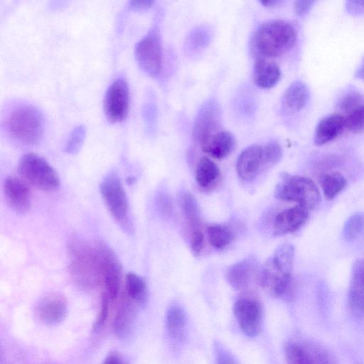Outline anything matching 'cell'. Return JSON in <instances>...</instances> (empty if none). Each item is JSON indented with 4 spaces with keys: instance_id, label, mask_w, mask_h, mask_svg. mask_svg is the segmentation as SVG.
<instances>
[{
    "instance_id": "obj_16",
    "label": "cell",
    "mask_w": 364,
    "mask_h": 364,
    "mask_svg": "<svg viewBox=\"0 0 364 364\" xmlns=\"http://www.w3.org/2000/svg\"><path fill=\"white\" fill-rule=\"evenodd\" d=\"M309 218V210L296 205L278 213L273 220L274 235L280 236L299 230Z\"/></svg>"
},
{
    "instance_id": "obj_24",
    "label": "cell",
    "mask_w": 364,
    "mask_h": 364,
    "mask_svg": "<svg viewBox=\"0 0 364 364\" xmlns=\"http://www.w3.org/2000/svg\"><path fill=\"white\" fill-rule=\"evenodd\" d=\"M281 70L273 61L268 59H257L253 69V80L259 87L269 89L275 86L280 80Z\"/></svg>"
},
{
    "instance_id": "obj_43",
    "label": "cell",
    "mask_w": 364,
    "mask_h": 364,
    "mask_svg": "<svg viewBox=\"0 0 364 364\" xmlns=\"http://www.w3.org/2000/svg\"><path fill=\"white\" fill-rule=\"evenodd\" d=\"M154 3L153 1H132L130 6L136 10H144L150 8Z\"/></svg>"
},
{
    "instance_id": "obj_39",
    "label": "cell",
    "mask_w": 364,
    "mask_h": 364,
    "mask_svg": "<svg viewBox=\"0 0 364 364\" xmlns=\"http://www.w3.org/2000/svg\"><path fill=\"white\" fill-rule=\"evenodd\" d=\"M215 354L217 364H238L231 353L219 346L215 348Z\"/></svg>"
},
{
    "instance_id": "obj_30",
    "label": "cell",
    "mask_w": 364,
    "mask_h": 364,
    "mask_svg": "<svg viewBox=\"0 0 364 364\" xmlns=\"http://www.w3.org/2000/svg\"><path fill=\"white\" fill-rule=\"evenodd\" d=\"M342 236L348 242H354L364 237V213H356L344 224Z\"/></svg>"
},
{
    "instance_id": "obj_29",
    "label": "cell",
    "mask_w": 364,
    "mask_h": 364,
    "mask_svg": "<svg viewBox=\"0 0 364 364\" xmlns=\"http://www.w3.org/2000/svg\"><path fill=\"white\" fill-rule=\"evenodd\" d=\"M321 183L325 197L331 200L346 188L347 181L341 173L336 171L323 175Z\"/></svg>"
},
{
    "instance_id": "obj_42",
    "label": "cell",
    "mask_w": 364,
    "mask_h": 364,
    "mask_svg": "<svg viewBox=\"0 0 364 364\" xmlns=\"http://www.w3.org/2000/svg\"><path fill=\"white\" fill-rule=\"evenodd\" d=\"M102 364H126L121 354L117 352L110 353L105 358Z\"/></svg>"
},
{
    "instance_id": "obj_3",
    "label": "cell",
    "mask_w": 364,
    "mask_h": 364,
    "mask_svg": "<svg viewBox=\"0 0 364 364\" xmlns=\"http://www.w3.org/2000/svg\"><path fill=\"white\" fill-rule=\"evenodd\" d=\"M297 31L291 23L274 20L264 23L254 33L251 51L257 59H271L283 55L294 46Z\"/></svg>"
},
{
    "instance_id": "obj_31",
    "label": "cell",
    "mask_w": 364,
    "mask_h": 364,
    "mask_svg": "<svg viewBox=\"0 0 364 364\" xmlns=\"http://www.w3.org/2000/svg\"><path fill=\"white\" fill-rule=\"evenodd\" d=\"M207 233L210 245L218 250L228 246L234 239L233 232L223 225H212L207 228Z\"/></svg>"
},
{
    "instance_id": "obj_26",
    "label": "cell",
    "mask_w": 364,
    "mask_h": 364,
    "mask_svg": "<svg viewBox=\"0 0 364 364\" xmlns=\"http://www.w3.org/2000/svg\"><path fill=\"white\" fill-rule=\"evenodd\" d=\"M179 204L189 235L202 231L200 212L194 196L189 193H183L180 198Z\"/></svg>"
},
{
    "instance_id": "obj_40",
    "label": "cell",
    "mask_w": 364,
    "mask_h": 364,
    "mask_svg": "<svg viewBox=\"0 0 364 364\" xmlns=\"http://www.w3.org/2000/svg\"><path fill=\"white\" fill-rule=\"evenodd\" d=\"M346 9L351 15L363 14L364 13V1H348L346 2Z\"/></svg>"
},
{
    "instance_id": "obj_11",
    "label": "cell",
    "mask_w": 364,
    "mask_h": 364,
    "mask_svg": "<svg viewBox=\"0 0 364 364\" xmlns=\"http://www.w3.org/2000/svg\"><path fill=\"white\" fill-rule=\"evenodd\" d=\"M129 105V92L127 82L124 78H117L106 92L104 100L105 114L110 122H121L127 115Z\"/></svg>"
},
{
    "instance_id": "obj_25",
    "label": "cell",
    "mask_w": 364,
    "mask_h": 364,
    "mask_svg": "<svg viewBox=\"0 0 364 364\" xmlns=\"http://www.w3.org/2000/svg\"><path fill=\"white\" fill-rule=\"evenodd\" d=\"M220 176V168L213 161L207 156L200 159L196 166V181L200 188L205 190L213 188Z\"/></svg>"
},
{
    "instance_id": "obj_18",
    "label": "cell",
    "mask_w": 364,
    "mask_h": 364,
    "mask_svg": "<svg viewBox=\"0 0 364 364\" xmlns=\"http://www.w3.org/2000/svg\"><path fill=\"white\" fill-rule=\"evenodd\" d=\"M348 303L350 312L355 316L364 315V259H357L353 264Z\"/></svg>"
},
{
    "instance_id": "obj_33",
    "label": "cell",
    "mask_w": 364,
    "mask_h": 364,
    "mask_svg": "<svg viewBox=\"0 0 364 364\" xmlns=\"http://www.w3.org/2000/svg\"><path fill=\"white\" fill-rule=\"evenodd\" d=\"M363 103V97L360 92L356 90H349L341 97L338 102V107L341 111L348 114Z\"/></svg>"
},
{
    "instance_id": "obj_35",
    "label": "cell",
    "mask_w": 364,
    "mask_h": 364,
    "mask_svg": "<svg viewBox=\"0 0 364 364\" xmlns=\"http://www.w3.org/2000/svg\"><path fill=\"white\" fill-rule=\"evenodd\" d=\"M210 41L209 32L203 27L195 29L188 40V47L193 50L203 49Z\"/></svg>"
},
{
    "instance_id": "obj_37",
    "label": "cell",
    "mask_w": 364,
    "mask_h": 364,
    "mask_svg": "<svg viewBox=\"0 0 364 364\" xmlns=\"http://www.w3.org/2000/svg\"><path fill=\"white\" fill-rule=\"evenodd\" d=\"M264 152L268 168L277 164L282 156V147L277 142H269L264 145Z\"/></svg>"
},
{
    "instance_id": "obj_38",
    "label": "cell",
    "mask_w": 364,
    "mask_h": 364,
    "mask_svg": "<svg viewBox=\"0 0 364 364\" xmlns=\"http://www.w3.org/2000/svg\"><path fill=\"white\" fill-rule=\"evenodd\" d=\"M156 205L160 213L164 217H168L173 210L172 201L168 196L159 193L156 197Z\"/></svg>"
},
{
    "instance_id": "obj_27",
    "label": "cell",
    "mask_w": 364,
    "mask_h": 364,
    "mask_svg": "<svg viewBox=\"0 0 364 364\" xmlns=\"http://www.w3.org/2000/svg\"><path fill=\"white\" fill-rule=\"evenodd\" d=\"M186 325V317L183 309L178 306H171L166 316V327L169 337L177 341L182 340Z\"/></svg>"
},
{
    "instance_id": "obj_41",
    "label": "cell",
    "mask_w": 364,
    "mask_h": 364,
    "mask_svg": "<svg viewBox=\"0 0 364 364\" xmlns=\"http://www.w3.org/2000/svg\"><path fill=\"white\" fill-rule=\"evenodd\" d=\"M313 1H296L294 3V10L298 16L306 15L314 5Z\"/></svg>"
},
{
    "instance_id": "obj_19",
    "label": "cell",
    "mask_w": 364,
    "mask_h": 364,
    "mask_svg": "<svg viewBox=\"0 0 364 364\" xmlns=\"http://www.w3.org/2000/svg\"><path fill=\"white\" fill-rule=\"evenodd\" d=\"M260 269L253 258L243 259L228 267L226 279L237 290L247 289L253 280L257 282Z\"/></svg>"
},
{
    "instance_id": "obj_22",
    "label": "cell",
    "mask_w": 364,
    "mask_h": 364,
    "mask_svg": "<svg viewBox=\"0 0 364 364\" xmlns=\"http://www.w3.org/2000/svg\"><path fill=\"white\" fill-rule=\"evenodd\" d=\"M199 145L210 156L223 159L234 149L235 139L230 132L222 129L203 140Z\"/></svg>"
},
{
    "instance_id": "obj_8",
    "label": "cell",
    "mask_w": 364,
    "mask_h": 364,
    "mask_svg": "<svg viewBox=\"0 0 364 364\" xmlns=\"http://www.w3.org/2000/svg\"><path fill=\"white\" fill-rule=\"evenodd\" d=\"M100 272V286L102 292L105 294L111 302L119 296L122 267L113 250L104 242L96 241Z\"/></svg>"
},
{
    "instance_id": "obj_17",
    "label": "cell",
    "mask_w": 364,
    "mask_h": 364,
    "mask_svg": "<svg viewBox=\"0 0 364 364\" xmlns=\"http://www.w3.org/2000/svg\"><path fill=\"white\" fill-rule=\"evenodd\" d=\"M4 193L9 206L18 214H25L31 208V192L25 181L16 177L7 178Z\"/></svg>"
},
{
    "instance_id": "obj_28",
    "label": "cell",
    "mask_w": 364,
    "mask_h": 364,
    "mask_svg": "<svg viewBox=\"0 0 364 364\" xmlns=\"http://www.w3.org/2000/svg\"><path fill=\"white\" fill-rule=\"evenodd\" d=\"M125 294L139 306L144 305L147 300V287L140 276L129 272L125 277Z\"/></svg>"
},
{
    "instance_id": "obj_10",
    "label": "cell",
    "mask_w": 364,
    "mask_h": 364,
    "mask_svg": "<svg viewBox=\"0 0 364 364\" xmlns=\"http://www.w3.org/2000/svg\"><path fill=\"white\" fill-rule=\"evenodd\" d=\"M134 54L138 65L144 73L153 77L161 74L162 48L156 28H152L136 43Z\"/></svg>"
},
{
    "instance_id": "obj_2",
    "label": "cell",
    "mask_w": 364,
    "mask_h": 364,
    "mask_svg": "<svg viewBox=\"0 0 364 364\" xmlns=\"http://www.w3.org/2000/svg\"><path fill=\"white\" fill-rule=\"evenodd\" d=\"M294 257V248L291 244L279 246L260 269L257 284L274 297L290 298L293 294Z\"/></svg>"
},
{
    "instance_id": "obj_14",
    "label": "cell",
    "mask_w": 364,
    "mask_h": 364,
    "mask_svg": "<svg viewBox=\"0 0 364 364\" xmlns=\"http://www.w3.org/2000/svg\"><path fill=\"white\" fill-rule=\"evenodd\" d=\"M268 168L264 152V146L252 145L245 149L239 155L236 171L240 179L250 181L260 172Z\"/></svg>"
},
{
    "instance_id": "obj_32",
    "label": "cell",
    "mask_w": 364,
    "mask_h": 364,
    "mask_svg": "<svg viewBox=\"0 0 364 364\" xmlns=\"http://www.w3.org/2000/svg\"><path fill=\"white\" fill-rule=\"evenodd\" d=\"M86 129L83 125L75 127L70 132L65 146L67 153L74 154L79 151L83 144Z\"/></svg>"
},
{
    "instance_id": "obj_15",
    "label": "cell",
    "mask_w": 364,
    "mask_h": 364,
    "mask_svg": "<svg viewBox=\"0 0 364 364\" xmlns=\"http://www.w3.org/2000/svg\"><path fill=\"white\" fill-rule=\"evenodd\" d=\"M65 299L56 293L49 294L41 298L34 309L37 318L43 323L54 325L60 323L67 314Z\"/></svg>"
},
{
    "instance_id": "obj_9",
    "label": "cell",
    "mask_w": 364,
    "mask_h": 364,
    "mask_svg": "<svg viewBox=\"0 0 364 364\" xmlns=\"http://www.w3.org/2000/svg\"><path fill=\"white\" fill-rule=\"evenodd\" d=\"M284 355L287 364H337L334 357L325 348L309 341L287 342Z\"/></svg>"
},
{
    "instance_id": "obj_6",
    "label": "cell",
    "mask_w": 364,
    "mask_h": 364,
    "mask_svg": "<svg viewBox=\"0 0 364 364\" xmlns=\"http://www.w3.org/2000/svg\"><path fill=\"white\" fill-rule=\"evenodd\" d=\"M100 191L112 218L123 230L131 232L132 224L129 219L128 198L123 183L116 172L109 173L102 179Z\"/></svg>"
},
{
    "instance_id": "obj_5",
    "label": "cell",
    "mask_w": 364,
    "mask_h": 364,
    "mask_svg": "<svg viewBox=\"0 0 364 364\" xmlns=\"http://www.w3.org/2000/svg\"><path fill=\"white\" fill-rule=\"evenodd\" d=\"M274 196L281 200L295 202L309 210L316 208L321 202L318 188L311 178L288 173L282 175Z\"/></svg>"
},
{
    "instance_id": "obj_4",
    "label": "cell",
    "mask_w": 364,
    "mask_h": 364,
    "mask_svg": "<svg viewBox=\"0 0 364 364\" xmlns=\"http://www.w3.org/2000/svg\"><path fill=\"white\" fill-rule=\"evenodd\" d=\"M4 127L8 136L15 142L35 145L44 132V119L36 107L27 103L13 105L6 114Z\"/></svg>"
},
{
    "instance_id": "obj_1",
    "label": "cell",
    "mask_w": 364,
    "mask_h": 364,
    "mask_svg": "<svg viewBox=\"0 0 364 364\" xmlns=\"http://www.w3.org/2000/svg\"><path fill=\"white\" fill-rule=\"evenodd\" d=\"M69 273L80 289L90 291L100 286L99 255L96 242L90 243L73 234L68 241Z\"/></svg>"
},
{
    "instance_id": "obj_13",
    "label": "cell",
    "mask_w": 364,
    "mask_h": 364,
    "mask_svg": "<svg viewBox=\"0 0 364 364\" xmlns=\"http://www.w3.org/2000/svg\"><path fill=\"white\" fill-rule=\"evenodd\" d=\"M221 112L213 101L204 104L198 111L193 127V138L200 144L210 136L222 130Z\"/></svg>"
},
{
    "instance_id": "obj_21",
    "label": "cell",
    "mask_w": 364,
    "mask_h": 364,
    "mask_svg": "<svg viewBox=\"0 0 364 364\" xmlns=\"http://www.w3.org/2000/svg\"><path fill=\"white\" fill-rule=\"evenodd\" d=\"M346 129V116L332 113L322 118L317 124L314 141L317 146L326 144L336 139Z\"/></svg>"
},
{
    "instance_id": "obj_34",
    "label": "cell",
    "mask_w": 364,
    "mask_h": 364,
    "mask_svg": "<svg viewBox=\"0 0 364 364\" xmlns=\"http://www.w3.org/2000/svg\"><path fill=\"white\" fill-rule=\"evenodd\" d=\"M346 129L352 133L364 132V103L346 116Z\"/></svg>"
},
{
    "instance_id": "obj_7",
    "label": "cell",
    "mask_w": 364,
    "mask_h": 364,
    "mask_svg": "<svg viewBox=\"0 0 364 364\" xmlns=\"http://www.w3.org/2000/svg\"><path fill=\"white\" fill-rule=\"evenodd\" d=\"M18 168L24 181L38 189L53 191L60 186V178L55 170L36 154L28 153L22 156Z\"/></svg>"
},
{
    "instance_id": "obj_23",
    "label": "cell",
    "mask_w": 364,
    "mask_h": 364,
    "mask_svg": "<svg viewBox=\"0 0 364 364\" xmlns=\"http://www.w3.org/2000/svg\"><path fill=\"white\" fill-rule=\"evenodd\" d=\"M310 97L307 85L301 80L291 83L284 92L282 102L286 111L295 113L306 107Z\"/></svg>"
},
{
    "instance_id": "obj_44",
    "label": "cell",
    "mask_w": 364,
    "mask_h": 364,
    "mask_svg": "<svg viewBox=\"0 0 364 364\" xmlns=\"http://www.w3.org/2000/svg\"><path fill=\"white\" fill-rule=\"evenodd\" d=\"M355 77L364 82V57L355 70Z\"/></svg>"
},
{
    "instance_id": "obj_45",
    "label": "cell",
    "mask_w": 364,
    "mask_h": 364,
    "mask_svg": "<svg viewBox=\"0 0 364 364\" xmlns=\"http://www.w3.org/2000/svg\"><path fill=\"white\" fill-rule=\"evenodd\" d=\"M283 1L278 0L261 1L260 3L265 7L272 8L279 6Z\"/></svg>"
},
{
    "instance_id": "obj_20",
    "label": "cell",
    "mask_w": 364,
    "mask_h": 364,
    "mask_svg": "<svg viewBox=\"0 0 364 364\" xmlns=\"http://www.w3.org/2000/svg\"><path fill=\"white\" fill-rule=\"evenodd\" d=\"M139 305L124 291L118 302L113 320V331L119 338L127 336L134 323Z\"/></svg>"
},
{
    "instance_id": "obj_12",
    "label": "cell",
    "mask_w": 364,
    "mask_h": 364,
    "mask_svg": "<svg viewBox=\"0 0 364 364\" xmlns=\"http://www.w3.org/2000/svg\"><path fill=\"white\" fill-rule=\"evenodd\" d=\"M233 312L242 332L247 336H255L259 333L262 318L259 301L250 296L237 299L233 306Z\"/></svg>"
},
{
    "instance_id": "obj_36",
    "label": "cell",
    "mask_w": 364,
    "mask_h": 364,
    "mask_svg": "<svg viewBox=\"0 0 364 364\" xmlns=\"http://www.w3.org/2000/svg\"><path fill=\"white\" fill-rule=\"evenodd\" d=\"M111 303L112 302L108 296L102 292L99 314L92 326L94 331H99L105 326L109 316V306Z\"/></svg>"
}]
</instances>
